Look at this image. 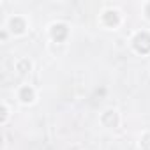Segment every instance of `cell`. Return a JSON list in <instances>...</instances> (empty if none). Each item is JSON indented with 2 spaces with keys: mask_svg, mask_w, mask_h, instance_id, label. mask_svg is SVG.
Masks as SVG:
<instances>
[{
  "mask_svg": "<svg viewBox=\"0 0 150 150\" xmlns=\"http://www.w3.org/2000/svg\"><path fill=\"white\" fill-rule=\"evenodd\" d=\"M132 46L138 53H148L150 51V34L138 32L132 39Z\"/></svg>",
  "mask_w": 150,
  "mask_h": 150,
  "instance_id": "6da1fadb",
  "label": "cell"
},
{
  "mask_svg": "<svg viewBox=\"0 0 150 150\" xmlns=\"http://www.w3.org/2000/svg\"><path fill=\"white\" fill-rule=\"evenodd\" d=\"M67 34H69V28H67V25H64V23H55V25L51 27V37H53V41H57V42H62V41L67 37Z\"/></svg>",
  "mask_w": 150,
  "mask_h": 150,
  "instance_id": "7a4b0ae2",
  "label": "cell"
},
{
  "mask_svg": "<svg viewBox=\"0 0 150 150\" xmlns=\"http://www.w3.org/2000/svg\"><path fill=\"white\" fill-rule=\"evenodd\" d=\"M103 21H104L108 27H117V25H118V21H120L118 13H117V11H113V9L104 11V14H103Z\"/></svg>",
  "mask_w": 150,
  "mask_h": 150,
  "instance_id": "3957f363",
  "label": "cell"
},
{
  "mask_svg": "<svg viewBox=\"0 0 150 150\" xmlns=\"http://www.w3.org/2000/svg\"><path fill=\"white\" fill-rule=\"evenodd\" d=\"M103 124L104 125H108V127H115L117 124H118V115H117V111L115 110H108V111H104L103 113Z\"/></svg>",
  "mask_w": 150,
  "mask_h": 150,
  "instance_id": "277c9868",
  "label": "cell"
},
{
  "mask_svg": "<svg viewBox=\"0 0 150 150\" xmlns=\"http://www.w3.org/2000/svg\"><path fill=\"white\" fill-rule=\"evenodd\" d=\"M11 30L14 32V34H21L23 30H25V21L21 20V18H13L11 20Z\"/></svg>",
  "mask_w": 150,
  "mask_h": 150,
  "instance_id": "5b68a950",
  "label": "cell"
},
{
  "mask_svg": "<svg viewBox=\"0 0 150 150\" xmlns=\"http://www.w3.org/2000/svg\"><path fill=\"white\" fill-rule=\"evenodd\" d=\"M20 99H21L23 103H32V101H34V88L23 87V88L20 90Z\"/></svg>",
  "mask_w": 150,
  "mask_h": 150,
  "instance_id": "8992f818",
  "label": "cell"
},
{
  "mask_svg": "<svg viewBox=\"0 0 150 150\" xmlns=\"http://www.w3.org/2000/svg\"><path fill=\"white\" fill-rule=\"evenodd\" d=\"M139 146H141V150H150V132H148V134H145V136L141 138Z\"/></svg>",
  "mask_w": 150,
  "mask_h": 150,
  "instance_id": "52a82bcc",
  "label": "cell"
},
{
  "mask_svg": "<svg viewBox=\"0 0 150 150\" xmlns=\"http://www.w3.org/2000/svg\"><path fill=\"white\" fill-rule=\"evenodd\" d=\"M18 69H20L21 72H27V71L30 69V62H28V60H21L20 65H18Z\"/></svg>",
  "mask_w": 150,
  "mask_h": 150,
  "instance_id": "ba28073f",
  "label": "cell"
},
{
  "mask_svg": "<svg viewBox=\"0 0 150 150\" xmlns=\"http://www.w3.org/2000/svg\"><path fill=\"white\" fill-rule=\"evenodd\" d=\"M145 14H146V18L150 20V2L146 4V7H145Z\"/></svg>",
  "mask_w": 150,
  "mask_h": 150,
  "instance_id": "9c48e42d",
  "label": "cell"
}]
</instances>
